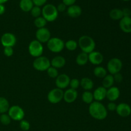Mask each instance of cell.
<instances>
[{
    "instance_id": "43",
    "label": "cell",
    "mask_w": 131,
    "mask_h": 131,
    "mask_svg": "<svg viewBox=\"0 0 131 131\" xmlns=\"http://www.w3.org/2000/svg\"><path fill=\"white\" fill-rule=\"evenodd\" d=\"M5 12V7L3 4H0V15H3Z\"/></svg>"
},
{
    "instance_id": "9",
    "label": "cell",
    "mask_w": 131,
    "mask_h": 131,
    "mask_svg": "<svg viewBox=\"0 0 131 131\" xmlns=\"http://www.w3.org/2000/svg\"><path fill=\"white\" fill-rule=\"evenodd\" d=\"M9 116L12 120H14L15 121H20L23 120L24 116H25V113L23 109L19 106H12L10 107L8 111Z\"/></svg>"
},
{
    "instance_id": "14",
    "label": "cell",
    "mask_w": 131,
    "mask_h": 131,
    "mask_svg": "<svg viewBox=\"0 0 131 131\" xmlns=\"http://www.w3.org/2000/svg\"><path fill=\"white\" fill-rule=\"evenodd\" d=\"M104 56L98 51H93L88 54V61L95 65H99L103 62Z\"/></svg>"
},
{
    "instance_id": "44",
    "label": "cell",
    "mask_w": 131,
    "mask_h": 131,
    "mask_svg": "<svg viewBox=\"0 0 131 131\" xmlns=\"http://www.w3.org/2000/svg\"><path fill=\"white\" fill-rule=\"evenodd\" d=\"M8 0H0V4H4L6 3Z\"/></svg>"
},
{
    "instance_id": "30",
    "label": "cell",
    "mask_w": 131,
    "mask_h": 131,
    "mask_svg": "<svg viewBox=\"0 0 131 131\" xmlns=\"http://www.w3.org/2000/svg\"><path fill=\"white\" fill-rule=\"evenodd\" d=\"M34 24L38 29H40V28H45L46 24H47V21H46V20L43 17L40 16L38 17L37 18H35L34 21Z\"/></svg>"
},
{
    "instance_id": "5",
    "label": "cell",
    "mask_w": 131,
    "mask_h": 131,
    "mask_svg": "<svg viewBox=\"0 0 131 131\" xmlns=\"http://www.w3.org/2000/svg\"><path fill=\"white\" fill-rule=\"evenodd\" d=\"M33 67L38 71H45L51 67V61L46 56H39L34 60Z\"/></svg>"
},
{
    "instance_id": "2",
    "label": "cell",
    "mask_w": 131,
    "mask_h": 131,
    "mask_svg": "<svg viewBox=\"0 0 131 131\" xmlns=\"http://www.w3.org/2000/svg\"><path fill=\"white\" fill-rule=\"evenodd\" d=\"M78 46L80 47L82 52L89 54L95 51L96 43L94 40L88 35H83L79 38Z\"/></svg>"
},
{
    "instance_id": "33",
    "label": "cell",
    "mask_w": 131,
    "mask_h": 131,
    "mask_svg": "<svg viewBox=\"0 0 131 131\" xmlns=\"http://www.w3.org/2000/svg\"><path fill=\"white\" fill-rule=\"evenodd\" d=\"M31 14L32 16L35 18H37L38 17H40V15L42 14V9L40 7L37 6H34L32 8L31 10Z\"/></svg>"
},
{
    "instance_id": "28",
    "label": "cell",
    "mask_w": 131,
    "mask_h": 131,
    "mask_svg": "<svg viewBox=\"0 0 131 131\" xmlns=\"http://www.w3.org/2000/svg\"><path fill=\"white\" fill-rule=\"evenodd\" d=\"M82 100L84 103L90 104L93 102V100H94L93 93L90 91H85L82 94Z\"/></svg>"
},
{
    "instance_id": "10",
    "label": "cell",
    "mask_w": 131,
    "mask_h": 131,
    "mask_svg": "<svg viewBox=\"0 0 131 131\" xmlns=\"http://www.w3.org/2000/svg\"><path fill=\"white\" fill-rule=\"evenodd\" d=\"M36 38L37 40L40 43H47L51 38V32L47 28H42L38 29L36 31Z\"/></svg>"
},
{
    "instance_id": "39",
    "label": "cell",
    "mask_w": 131,
    "mask_h": 131,
    "mask_svg": "<svg viewBox=\"0 0 131 131\" xmlns=\"http://www.w3.org/2000/svg\"><path fill=\"white\" fill-rule=\"evenodd\" d=\"M113 78L115 82H116V83H121L123 80V75L120 72L113 75Z\"/></svg>"
},
{
    "instance_id": "1",
    "label": "cell",
    "mask_w": 131,
    "mask_h": 131,
    "mask_svg": "<svg viewBox=\"0 0 131 131\" xmlns=\"http://www.w3.org/2000/svg\"><path fill=\"white\" fill-rule=\"evenodd\" d=\"M88 111L92 117L98 120H104L107 116V108L98 101H95L90 104Z\"/></svg>"
},
{
    "instance_id": "6",
    "label": "cell",
    "mask_w": 131,
    "mask_h": 131,
    "mask_svg": "<svg viewBox=\"0 0 131 131\" xmlns=\"http://www.w3.org/2000/svg\"><path fill=\"white\" fill-rule=\"evenodd\" d=\"M28 51L29 54L35 58L41 56L43 52V47L42 43L37 40H32L28 46Z\"/></svg>"
},
{
    "instance_id": "16",
    "label": "cell",
    "mask_w": 131,
    "mask_h": 131,
    "mask_svg": "<svg viewBox=\"0 0 131 131\" xmlns=\"http://www.w3.org/2000/svg\"><path fill=\"white\" fill-rule=\"evenodd\" d=\"M120 95V91L118 88L116 86H112L107 89L106 92V98L110 102L116 101Z\"/></svg>"
},
{
    "instance_id": "21",
    "label": "cell",
    "mask_w": 131,
    "mask_h": 131,
    "mask_svg": "<svg viewBox=\"0 0 131 131\" xmlns=\"http://www.w3.org/2000/svg\"><path fill=\"white\" fill-rule=\"evenodd\" d=\"M20 8L24 12H28L34 6L32 0H20L19 3Z\"/></svg>"
},
{
    "instance_id": "19",
    "label": "cell",
    "mask_w": 131,
    "mask_h": 131,
    "mask_svg": "<svg viewBox=\"0 0 131 131\" xmlns=\"http://www.w3.org/2000/svg\"><path fill=\"white\" fill-rule=\"evenodd\" d=\"M82 14V9L81 6L77 5H73L69 6L67 9V14L69 17L72 18H77Z\"/></svg>"
},
{
    "instance_id": "40",
    "label": "cell",
    "mask_w": 131,
    "mask_h": 131,
    "mask_svg": "<svg viewBox=\"0 0 131 131\" xmlns=\"http://www.w3.org/2000/svg\"><path fill=\"white\" fill-rule=\"evenodd\" d=\"M63 3L66 5L67 6H70L74 5L76 0H62Z\"/></svg>"
},
{
    "instance_id": "12",
    "label": "cell",
    "mask_w": 131,
    "mask_h": 131,
    "mask_svg": "<svg viewBox=\"0 0 131 131\" xmlns=\"http://www.w3.org/2000/svg\"><path fill=\"white\" fill-rule=\"evenodd\" d=\"M70 81V79L69 75L65 74H62L58 75V76L56 78L55 83L58 88L63 90L69 86Z\"/></svg>"
},
{
    "instance_id": "31",
    "label": "cell",
    "mask_w": 131,
    "mask_h": 131,
    "mask_svg": "<svg viewBox=\"0 0 131 131\" xmlns=\"http://www.w3.org/2000/svg\"><path fill=\"white\" fill-rule=\"evenodd\" d=\"M11 120L12 119L10 118V117L8 114L3 113L1 114V115H0V122H1V123L3 125H9L10 122H11Z\"/></svg>"
},
{
    "instance_id": "38",
    "label": "cell",
    "mask_w": 131,
    "mask_h": 131,
    "mask_svg": "<svg viewBox=\"0 0 131 131\" xmlns=\"http://www.w3.org/2000/svg\"><path fill=\"white\" fill-rule=\"evenodd\" d=\"M116 107H117V105H116L115 102H109L108 104H107V109L111 111H116Z\"/></svg>"
},
{
    "instance_id": "45",
    "label": "cell",
    "mask_w": 131,
    "mask_h": 131,
    "mask_svg": "<svg viewBox=\"0 0 131 131\" xmlns=\"http://www.w3.org/2000/svg\"><path fill=\"white\" fill-rule=\"evenodd\" d=\"M124 1H129V0H124Z\"/></svg>"
},
{
    "instance_id": "18",
    "label": "cell",
    "mask_w": 131,
    "mask_h": 131,
    "mask_svg": "<svg viewBox=\"0 0 131 131\" xmlns=\"http://www.w3.org/2000/svg\"><path fill=\"white\" fill-rule=\"evenodd\" d=\"M106 92L107 89L104 88L103 86L98 87L93 93V99L95 100V101L101 102L106 98Z\"/></svg>"
},
{
    "instance_id": "22",
    "label": "cell",
    "mask_w": 131,
    "mask_h": 131,
    "mask_svg": "<svg viewBox=\"0 0 131 131\" xmlns=\"http://www.w3.org/2000/svg\"><path fill=\"white\" fill-rule=\"evenodd\" d=\"M80 85L85 91H90L93 88L94 83L89 78H83L80 81Z\"/></svg>"
},
{
    "instance_id": "34",
    "label": "cell",
    "mask_w": 131,
    "mask_h": 131,
    "mask_svg": "<svg viewBox=\"0 0 131 131\" xmlns=\"http://www.w3.org/2000/svg\"><path fill=\"white\" fill-rule=\"evenodd\" d=\"M69 86H70V88H72V89H78V88H79V86H80V81L78 79H75V78L70 79Z\"/></svg>"
},
{
    "instance_id": "37",
    "label": "cell",
    "mask_w": 131,
    "mask_h": 131,
    "mask_svg": "<svg viewBox=\"0 0 131 131\" xmlns=\"http://www.w3.org/2000/svg\"><path fill=\"white\" fill-rule=\"evenodd\" d=\"M47 1V0H32V1L33 3V5L35 6H39V7L43 6L46 3Z\"/></svg>"
},
{
    "instance_id": "15",
    "label": "cell",
    "mask_w": 131,
    "mask_h": 131,
    "mask_svg": "<svg viewBox=\"0 0 131 131\" xmlns=\"http://www.w3.org/2000/svg\"><path fill=\"white\" fill-rule=\"evenodd\" d=\"M78 97V93L76 90L72 89V88H69V89L67 90L65 92L63 93V99L67 102V103H73L75 102V100L77 99Z\"/></svg>"
},
{
    "instance_id": "32",
    "label": "cell",
    "mask_w": 131,
    "mask_h": 131,
    "mask_svg": "<svg viewBox=\"0 0 131 131\" xmlns=\"http://www.w3.org/2000/svg\"><path fill=\"white\" fill-rule=\"evenodd\" d=\"M47 74H48L49 76L51 78H56L58 76V69L56 68L53 67H50L47 70Z\"/></svg>"
},
{
    "instance_id": "7",
    "label": "cell",
    "mask_w": 131,
    "mask_h": 131,
    "mask_svg": "<svg viewBox=\"0 0 131 131\" xmlns=\"http://www.w3.org/2000/svg\"><path fill=\"white\" fill-rule=\"evenodd\" d=\"M122 67L123 63L121 60L117 58H113L111 59L107 63V69L110 74L113 75L120 72L122 69Z\"/></svg>"
},
{
    "instance_id": "29",
    "label": "cell",
    "mask_w": 131,
    "mask_h": 131,
    "mask_svg": "<svg viewBox=\"0 0 131 131\" xmlns=\"http://www.w3.org/2000/svg\"><path fill=\"white\" fill-rule=\"evenodd\" d=\"M65 47L69 51H74L78 48V43L74 40H69L65 43Z\"/></svg>"
},
{
    "instance_id": "8",
    "label": "cell",
    "mask_w": 131,
    "mask_h": 131,
    "mask_svg": "<svg viewBox=\"0 0 131 131\" xmlns=\"http://www.w3.org/2000/svg\"><path fill=\"white\" fill-rule=\"evenodd\" d=\"M63 90L60 88H54L51 90L47 94V100L49 102L53 104L59 103L63 99Z\"/></svg>"
},
{
    "instance_id": "4",
    "label": "cell",
    "mask_w": 131,
    "mask_h": 131,
    "mask_svg": "<svg viewBox=\"0 0 131 131\" xmlns=\"http://www.w3.org/2000/svg\"><path fill=\"white\" fill-rule=\"evenodd\" d=\"M48 49L54 53H58L61 52L65 47V42L61 38L58 37L51 38L47 42Z\"/></svg>"
},
{
    "instance_id": "25",
    "label": "cell",
    "mask_w": 131,
    "mask_h": 131,
    "mask_svg": "<svg viewBox=\"0 0 131 131\" xmlns=\"http://www.w3.org/2000/svg\"><path fill=\"white\" fill-rule=\"evenodd\" d=\"M110 17L111 19L114 20H121L124 17L122 10H120L119 8L113 9L110 11Z\"/></svg>"
},
{
    "instance_id": "26",
    "label": "cell",
    "mask_w": 131,
    "mask_h": 131,
    "mask_svg": "<svg viewBox=\"0 0 131 131\" xmlns=\"http://www.w3.org/2000/svg\"><path fill=\"white\" fill-rule=\"evenodd\" d=\"M10 108V104L6 98L0 97V114L6 113L8 111Z\"/></svg>"
},
{
    "instance_id": "3",
    "label": "cell",
    "mask_w": 131,
    "mask_h": 131,
    "mask_svg": "<svg viewBox=\"0 0 131 131\" xmlns=\"http://www.w3.org/2000/svg\"><path fill=\"white\" fill-rule=\"evenodd\" d=\"M42 15L47 22H53L58 16V11L54 5L47 4L42 9Z\"/></svg>"
},
{
    "instance_id": "13",
    "label": "cell",
    "mask_w": 131,
    "mask_h": 131,
    "mask_svg": "<svg viewBox=\"0 0 131 131\" xmlns=\"http://www.w3.org/2000/svg\"><path fill=\"white\" fill-rule=\"evenodd\" d=\"M116 113L121 117H127L131 114V107L126 103H120L117 105L116 109Z\"/></svg>"
},
{
    "instance_id": "20",
    "label": "cell",
    "mask_w": 131,
    "mask_h": 131,
    "mask_svg": "<svg viewBox=\"0 0 131 131\" xmlns=\"http://www.w3.org/2000/svg\"><path fill=\"white\" fill-rule=\"evenodd\" d=\"M65 64H66V60L65 58L61 56H55L51 61V66L57 69L63 68Z\"/></svg>"
},
{
    "instance_id": "17",
    "label": "cell",
    "mask_w": 131,
    "mask_h": 131,
    "mask_svg": "<svg viewBox=\"0 0 131 131\" xmlns=\"http://www.w3.org/2000/svg\"><path fill=\"white\" fill-rule=\"evenodd\" d=\"M120 28L123 32L126 33H131V17H124L120 20Z\"/></svg>"
},
{
    "instance_id": "35",
    "label": "cell",
    "mask_w": 131,
    "mask_h": 131,
    "mask_svg": "<svg viewBox=\"0 0 131 131\" xmlns=\"http://www.w3.org/2000/svg\"><path fill=\"white\" fill-rule=\"evenodd\" d=\"M20 129L24 131H28L30 128V124L29 122L26 120H22L20 121Z\"/></svg>"
},
{
    "instance_id": "36",
    "label": "cell",
    "mask_w": 131,
    "mask_h": 131,
    "mask_svg": "<svg viewBox=\"0 0 131 131\" xmlns=\"http://www.w3.org/2000/svg\"><path fill=\"white\" fill-rule=\"evenodd\" d=\"M4 54L7 57H10L14 54V49L12 47H4Z\"/></svg>"
},
{
    "instance_id": "41",
    "label": "cell",
    "mask_w": 131,
    "mask_h": 131,
    "mask_svg": "<svg viewBox=\"0 0 131 131\" xmlns=\"http://www.w3.org/2000/svg\"><path fill=\"white\" fill-rule=\"evenodd\" d=\"M66 7L67 6L65 5H64L63 3H60L59 4L58 6H57V10L58 11V12H63L65 11L66 10Z\"/></svg>"
},
{
    "instance_id": "11",
    "label": "cell",
    "mask_w": 131,
    "mask_h": 131,
    "mask_svg": "<svg viewBox=\"0 0 131 131\" xmlns=\"http://www.w3.org/2000/svg\"><path fill=\"white\" fill-rule=\"evenodd\" d=\"M17 42V38L15 35L11 33H5L1 38V43L4 47H13Z\"/></svg>"
},
{
    "instance_id": "42",
    "label": "cell",
    "mask_w": 131,
    "mask_h": 131,
    "mask_svg": "<svg viewBox=\"0 0 131 131\" xmlns=\"http://www.w3.org/2000/svg\"><path fill=\"white\" fill-rule=\"evenodd\" d=\"M122 12L124 17H130L131 10L128 8H125L123 9Z\"/></svg>"
},
{
    "instance_id": "24",
    "label": "cell",
    "mask_w": 131,
    "mask_h": 131,
    "mask_svg": "<svg viewBox=\"0 0 131 131\" xmlns=\"http://www.w3.org/2000/svg\"><path fill=\"white\" fill-rule=\"evenodd\" d=\"M77 64L80 66H83L88 62V54L85 52H81L77 56L75 60Z\"/></svg>"
},
{
    "instance_id": "23",
    "label": "cell",
    "mask_w": 131,
    "mask_h": 131,
    "mask_svg": "<svg viewBox=\"0 0 131 131\" xmlns=\"http://www.w3.org/2000/svg\"><path fill=\"white\" fill-rule=\"evenodd\" d=\"M114 83H115V80H114L113 75H111V74H108V75L107 74L106 76H105L103 78L102 86L106 89H108V88L113 86Z\"/></svg>"
},
{
    "instance_id": "27",
    "label": "cell",
    "mask_w": 131,
    "mask_h": 131,
    "mask_svg": "<svg viewBox=\"0 0 131 131\" xmlns=\"http://www.w3.org/2000/svg\"><path fill=\"white\" fill-rule=\"evenodd\" d=\"M93 74L97 78L103 79L107 75V70L103 67L97 66L93 70Z\"/></svg>"
}]
</instances>
